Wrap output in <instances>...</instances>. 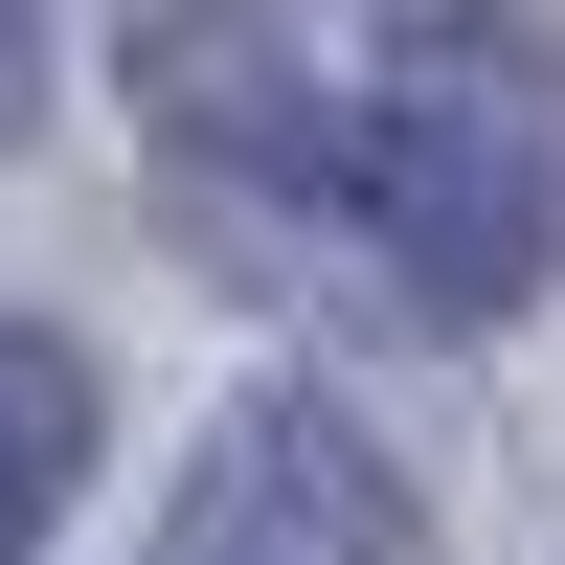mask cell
Wrapping results in <instances>:
<instances>
[{"instance_id": "cell-1", "label": "cell", "mask_w": 565, "mask_h": 565, "mask_svg": "<svg viewBox=\"0 0 565 565\" xmlns=\"http://www.w3.org/2000/svg\"><path fill=\"white\" fill-rule=\"evenodd\" d=\"M340 204L385 226V271L430 317H521L543 295V249H565V136H543V68L521 45H407L385 90H362V136H340Z\"/></svg>"}, {"instance_id": "cell-2", "label": "cell", "mask_w": 565, "mask_h": 565, "mask_svg": "<svg viewBox=\"0 0 565 565\" xmlns=\"http://www.w3.org/2000/svg\"><path fill=\"white\" fill-rule=\"evenodd\" d=\"M159 565H430V521H407V476H385V430H362V407L249 385V407L204 430V476H181Z\"/></svg>"}, {"instance_id": "cell-3", "label": "cell", "mask_w": 565, "mask_h": 565, "mask_svg": "<svg viewBox=\"0 0 565 565\" xmlns=\"http://www.w3.org/2000/svg\"><path fill=\"white\" fill-rule=\"evenodd\" d=\"M114 45H136V136H181L204 181H340L295 0H114Z\"/></svg>"}, {"instance_id": "cell-4", "label": "cell", "mask_w": 565, "mask_h": 565, "mask_svg": "<svg viewBox=\"0 0 565 565\" xmlns=\"http://www.w3.org/2000/svg\"><path fill=\"white\" fill-rule=\"evenodd\" d=\"M68 498H90V362L45 317H0V565H45Z\"/></svg>"}, {"instance_id": "cell-5", "label": "cell", "mask_w": 565, "mask_h": 565, "mask_svg": "<svg viewBox=\"0 0 565 565\" xmlns=\"http://www.w3.org/2000/svg\"><path fill=\"white\" fill-rule=\"evenodd\" d=\"M45 114V0H0V136Z\"/></svg>"}]
</instances>
